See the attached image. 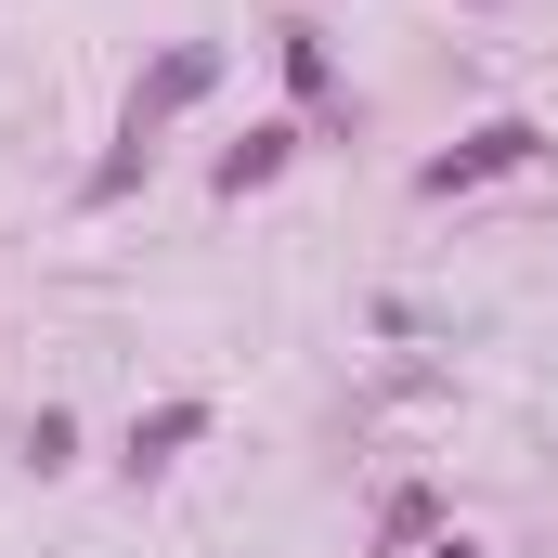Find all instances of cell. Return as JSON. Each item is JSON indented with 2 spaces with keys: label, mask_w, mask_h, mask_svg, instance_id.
Masks as SVG:
<instances>
[{
  "label": "cell",
  "mask_w": 558,
  "mask_h": 558,
  "mask_svg": "<svg viewBox=\"0 0 558 558\" xmlns=\"http://www.w3.org/2000/svg\"><path fill=\"white\" fill-rule=\"evenodd\" d=\"M286 78H299V105H338V65H325V26H286Z\"/></svg>",
  "instance_id": "5b68a950"
},
{
  "label": "cell",
  "mask_w": 558,
  "mask_h": 558,
  "mask_svg": "<svg viewBox=\"0 0 558 558\" xmlns=\"http://www.w3.org/2000/svg\"><path fill=\"white\" fill-rule=\"evenodd\" d=\"M428 558H481V546H468V533H454V546H428Z\"/></svg>",
  "instance_id": "8992f818"
},
{
  "label": "cell",
  "mask_w": 558,
  "mask_h": 558,
  "mask_svg": "<svg viewBox=\"0 0 558 558\" xmlns=\"http://www.w3.org/2000/svg\"><path fill=\"white\" fill-rule=\"evenodd\" d=\"M195 428H208V403H156V416L131 428V481H143V468H169V454H182Z\"/></svg>",
  "instance_id": "277c9868"
},
{
  "label": "cell",
  "mask_w": 558,
  "mask_h": 558,
  "mask_svg": "<svg viewBox=\"0 0 558 558\" xmlns=\"http://www.w3.org/2000/svg\"><path fill=\"white\" fill-rule=\"evenodd\" d=\"M533 143H546L533 118H481V131L454 143V156H428V169H416V195H468V182H494V169H520Z\"/></svg>",
  "instance_id": "7a4b0ae2"
},
{
  "label": "cell",
  "mask_w": 558,
  "mask_h": 558,
  "mask_svg": "<svg viewBox=\"0 0 558 558\" xmlns=\"http://www.w3.org/2000/svg\"><path fill=\"white\" fill-rule=\"evenodd\" d=\"M208 78H221V52H208V39L156 52V65H143V92H131V143H156L169 118H182V105H208Z\"/></svg>",
  "instance_id": "6da1fadb"
},
{
  "label": "cell",
  "mask_w": 558,
  "mask_h": 558,
  "mask_svg": "<svg viewBox=\"0 0 558 558\" xmlns=\"http://www.w3.org/2000/svg\"><path fill=\"white\" fill-rule=\"evenodd\" d=\"M286 156H299V131H247V143H221V169H208V182H221V195H247V182H274Z\"/></svg>",
  "instance_id": "3957f363"
}]
</instances>
